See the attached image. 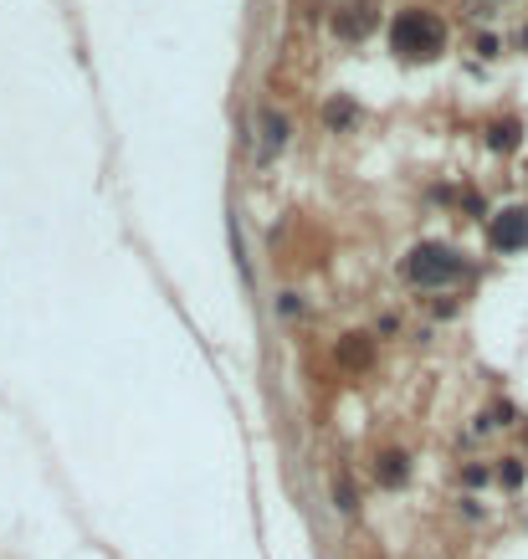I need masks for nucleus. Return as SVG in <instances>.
Here are the masks:
<instances>
[{"mask_svg":"<svg viewBox=\"0 0 528 559\" xmlns=\"http://www.w3.org/2000/svg\"><path fill=\"white\" fill-rule=\"evenodd\" d=\"M405 277L416 283V288H441L451 277H462V256L441 247V241H421L416 252L405 256Z\"/></svg>","mask_w":528,"mask_h":559,"instance_id":"nucleus-2","label":"nucleus"},{"mask_svg":"<svg viewBox=\"0 0 528 559\" xmlns=\"http://www.w3.org/2000/svg\"><path fill=\"white\" fill-rule=\"evenodd\" d=\"M375 472H380V482H390V488H401V482H405V457H401V452H384Z\"/></svg>","mask_w":528,"mask_h":559,"instance_id":"nucleus-6","label":"nucleus"},{"mask_svg":"<svg viewBox=\"0 0 528 559\" xmlns=\"http://www.w3.org/2000/svg\"><path fill=\"white\" fill-rule=\"evenodd\" d=\"M493 247L497 252H518V247H528V206H513L503 210L493 221Z\"/></svg>","mask_w":528,"mask_h":559,"instance_id":"nucleus-3","label":"nucleus"},{"mask_svg":"<svg viewBox=\"0 0 528 559\" xmlns=\"http://www.w3.org/2000/svg\"><path fill=\"white\" fill-rule=\"evenodd\" d=\"M390 47L401 57H411V62H431L436 51L447 47V26L431 11H401L390 21Z\"/></svg>","mask_w":528,"mask_h":559,"instance_id":"nucleus-1","label":"nucleus"},{"mask_svg":"<svg viewBox=\"0 0 528 559\" xmlns=\"http://www.w3.org/2000/svg\"><path fill=\"white\" fill-rule=\"evenodd\" d=\"M365 344H359V339H354V344H344V349H338V359H344V365H365Z\"/></svg>","mask_w":528,"mask_h":559,"instance_id":"nucleus-8","label":"nucleus"},{"mask_svg":"<svg viewBox=\"0 0 528 559\" xmlns=\"http://www.w3.org/2000/svg\"><path fill=\"white\" fill-rule=\"evenodd\" d=\"M262 124H267V139H262V154H267V160H273L277 149L288 144V118H283V113H267V118H262Z\"/></svg>","mask_w":528,"mask_h":559,"instance_id":"nucleus-5","label":"nucleus"},{"mask_svg":"<svg viewBox=\"0 0 528 559\" xmlns=\"http://www.w3.org/2000/svg\"><path fill=\"white\" fill-rule=\"evenodd\" d=\"M369 26H375V5H344V11L334 16L338 36H365Z\"/></svg>","mask_w":528,"mask_h":559,"instance_id":"nucleus-4","label":"nucleus"},{"mask_svg":"<svg viewBox=\"0 0 528 559\" xmlns=\"http://www.w3.org/2000/svg\"><path fill=\"white\" fill-rule=\"evenodd\" d=\"M513 144H518V128H513V124H497V128H493V149H513Z\"/></svg>","mask_w":528,"mask_h":559,"instance_id":"nucleus-7","label":"nucleus"}]
</instances>
